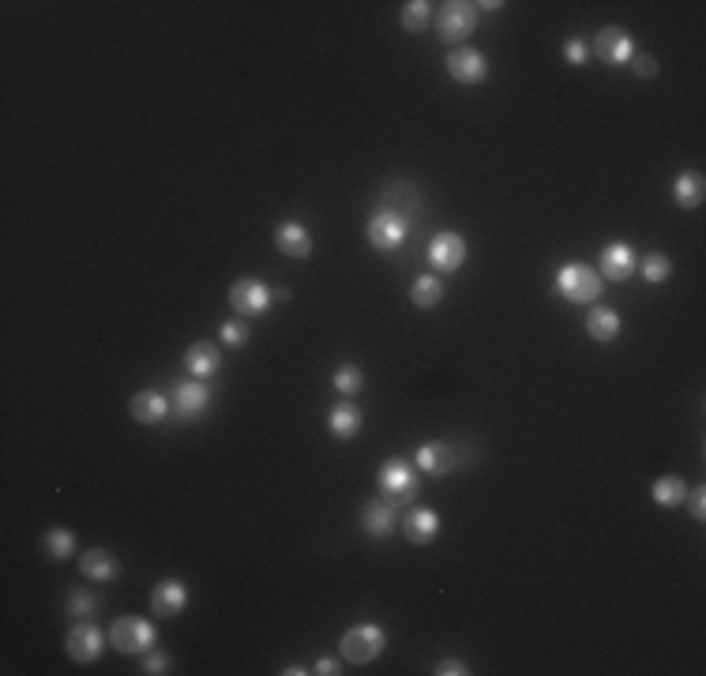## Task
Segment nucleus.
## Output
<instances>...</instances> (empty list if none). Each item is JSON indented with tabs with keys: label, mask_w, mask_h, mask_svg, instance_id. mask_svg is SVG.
Listing matches in <instances>:
<instances>
[{
	"label": "nucleus",
	"mask_w": 706,
	"mask_h": 676,
	"mask_svg": "<svg viewBox=\"0 0 706 676\" xmlns=\"http://www.w3.org/2000/svg\"><path fill=\"white\" fill-rule=\"evenodd\" d=\"M587 334L594 338V343H612V338L620 334V316L612 309H594L587 316Z\"/></svg>",
	"instance_id": "24"
},
{
	"label": "nucleus",
	"mask_w": 706,
	"mask_h": 676,
	"mask_svg": "<svg viewBox=\"0 0 706 676\" xmlns=\"http://www.w3.org/2000/svg\"><path fill=\"white\" fill-rule=\"evenodd\" d=\"M691 515L706 518V493H702V488H695V493H691Z\"/></svg>",
	"instance_id": "37"
},
{
	"label": "nucleus",
	"mask_w": 706,
	"mask_h": 676,
	"mask_svg": "<svg viewBox=\"0 0 706 676\" xmlns=\"http://www.w3.org/2000/svg\"><path fill=\"white\" fill-rule=\"evenodd\" d=\"M403 530H406V538H410L414 545H428V541L436 538V530H440V515L428 511V507H414V511L403 518Z\"/></svg>",
	"instance_id": "17"
},
{
	"label": "nucleus",
	"mask_w": 706,
	"mask_h": 676,
	"mask_svg": "<svg viewBox=\"0 0 706 676\" xmlns=\"http://www.w3.org/2000/svg\"><path fill=\"white\" fill-rule=\"evenodd\" d=\"M128 410H132V417H136L139 425H159V421L169 414V398L159 394V391H136Z\"/></svg>",
	"instance_id": "16"
},
{
	"label": "nucleus",
	"mask_w": 706,
	"mask_h": 676,
	"mask_svg": "<svg viewBox=\"0 0 706 676\" xmlns=\"http://www.w3.org/2000/svg\"><path fill=\"white\" fill-rule=\"evenodd\" d=\"M470 669L463 665V661H455V658H444L440 665H436V676H466Z\"/></svg>",
	"instance_id": "35"
},
{
	"label": "nucleus",
	"mask_w": 706,
	"mask_h": 676,
	"mask_svg": "<svg viewBox=\"0 0 706 676\" xmlns=\"http://www.w3.org/2000/svg\"><path fill=\"white\" fill-rule=\"evenodd\" d=\"M650 497H654V504H661V507H680V504L688 500V485H684V477H677V474H665V477L654 481Z\"/></svg>",
	"instance_id": "23"
},
{
	"label": "nucleus",
	"mask_w": 706,
	"mask_h": 676,
	"mask_svg": "<svg viewBox=\"0 0 706 676\" xmlns=\"http://www.w3.org/2000/svg\"><path fill=\"white\" fill-rule=\"evenodd\" d=\"M594 56L601 65H628L635 56V42L624 26H601L594 35Z\"/></svg>",
	"instance_id": "5"
},
{
	"label": "nucleus",
	"mask_w": 706,
	"mask_h": 676,
	"mask_svg": "<svg viewBox=\"0 0 706 676\" xmlns=\"http://www.w3.org/2000/svg\"><path fill=\"white\" fill-rule=\"evenodd\" d=\"M410 226L403 214H394V210H376L373 219H368V244L380 252H394V249H403V241H406Z\"/></svg>",
	"instance_id": "4"
},
{
	"label": "nucleus",
	"mask_w": 706,
	"mask_h": 676,
	"mask_svg": "<svg viewBox=\"0 0 706 676\" xmlns=\"http://www.w3.org/2000/svg\"><path fill=\"white\" fill-rule=\"evenodd\" d=\"M361 518H364V530L373 534V538H387L391 527H394V507L373 500V504H364V515Z\"/></svg>",
	"instance_id": "26"
},
{
	"label": "nucleus",
	"mask_w": 706,
	"mask_h": 676,
	"mask_svg": "<svg viewBox=\"0 0 706 676\" xmlns=\"http://www.w3.org/2000/svg\"><path fill=\"white\" fill-rule=\"evenodd\" d=\"M222 343H226V346H233V350H237V346H244V343H249V327H244V323H233V320H230V323H222Z\"/></svg>",
	"instance_id": "32"
},
{
	"label": "nucleus",
	"mask_w": 706,
	"mask_h": 676,
	"mask_svg": "<svg viewBox=\"0 0 706 676\" xmlns=\"http://www.w3.org/2000/svg\"><path fill=\"white\" fill-rule=\"evenodd\" d=\"M230 304L240 312V316H260L267 312V304H271V290L256 279H240L230 286Z\"/></svg>",
	"instance_id": "10"
},
{
	"label": "nucleus",
	"mask_w": 706,
	"mask_h": 676,
	"mask_svg": "<svg viewBox=\"0 0 706 676\" xmlns=\"http://www.w3.org/2000/svg\"><path fill=\"white\" fill-rule=\"evenodd\" d=\"M557 290H560L568 301H575V304H590V301L601 297L605 279H601V274H598L590 263H564V267L557 271Z\"/></svg>",
	"instance_id": "1"
},
{
	"label": "nucleus",
	"mask_w": 706,
	"mask_h": 676,
	"mask_svg": "<svg viewBox=\"0 0 706 676\" xmlns=\"http://www.w3.org/2000/svg\"><path fill=\"white\" fill-rule=\"evenodd\" d=\"M642 274H647V282H665L672 274V260L661 256V252H650L647 260H642Z\"/></svg>",
	"instance_id": "30"
},
{
	"label": "nucleus",
	"mask_w": 706,
	"mask_h": 676,
	"mask_svg": "<svg viewBox=\"0 0 706 676\" xmlns=\"http://www.w3.org/2000/svg\"><path fill=\"white\" fill-rule=\"evenodd\" d=\"M447 72H451V79H455V83L474 87V83H485L488 65H485V56H481L477 49L458 46V49H451V53H447Z\"/></svg>",
	"instance_id": "8"
},
{
	"label": "nucleus",
	"mask_w": 706,
	"mask_h": 676,
	"mask_svg": "<svg viewBox=\"0 0 706 676\" xmlns=\"http://www.w3.org/2000/svg\"><path fill=\"white\" fill-rule=\"evenodd\" d=\"M339 647H343V658H346V661L368 665V661H376V658L384 654L387 635H384V628H376V624H353V628L343 631Z\"/></svg>",
	"instance_id": "2"
},
{
	"label": "nucleus",
	"mask_w": 706,
	"mask_h": 676,
	"mask_svg": "<svg viewBox=\"0 0 706 676\" xmlns=\"http://www.w3.org/2000/svg\"><path fill=\"white\" fill-rule=\"evenodd\" d=\"M68 605H72V617H87V612H95V609H90V605H95V598L83 594V590H72Z\"/></svg>",
	"instance_id": "34"
},
{
	"label": "nucleus",
	"mask_w": 706,
	"mask_h": 676,
	"mask_svg": "<svg viewBox=\"0 0 706 676\" xmlns=\"http://www.w3.org/2000/svg\"><path fill=\"white\" fill-rule=\"evenodd\" d=\"M631 271H635V249L631 244H609V249L601 252V263H598V274L609 282H628L631 279Z\"/></svg>",
	"instance_id": "11"
},
{
	"label": "nucleus",
	"mask_w": 706,
	"mask_h": 676,
	"mask_svg": "<svg viewBox=\"0 0 706 676\" xmlns=\"http://www.w3.org/2000/svg\"><path fill=\"white\" fill-rule=\"evenodd\" d=\"M702 196H706V180H702V173H699V169H688V173H680L677 180H672V200H677L684 210L699 207V203H702Z\"/></svg>",
	"instance_id": "22"
},
{
	"label": "nucleus",
	"mask_w": 706,
	"mask_h": 676,
	"mask_svg": "<svg viewBox=\"0 0 706 676\" xmlns=\"http://www.w3.org/2000/svg\"><path fill=\"white\" fill-rule=\"evenodd\" d=\"M474 26H477V8L466 5V0H451V5H444L440 23H436V30H440L444 42H463V38H470Z\"/></svg>",
	"instance_id": "6"
},
{
	"label": "nucleus",
	"mask_w": 706,
	"mask_h": 676,
	"mask_svg": "<svg viewBox=\"0 0 706 676\" xmlns=\"http://www.w3.org/2000/svg\"><path fill=\"white\" fill-rule=\"evenodd\" d=\"M564 56H568V65H587V56H590V49H587V42L582 38H571L568 46H564Z\"/></svg>",
	"instance_id": "33"
},
{
	"label": "nucleus",
	"mask_w": 706,
	"mask_h": 676,
	"mask_svg": "<svg viewBox=\"0 0 706 676\" xmlns=\"http://www.w3.org/2000/svg\"><path fill=\"white\" fill-rule=\"evenodd\" d=\"M184 364H189V373L200 376V380L214 376V373H219V364H222L219 346H210V343H192L189 353H184Z\"/></svg>",
	"instance_id": "18"
},
{
	"label": "nucleus",
	"mask_w": 706,
	"mask_h": 676,
	"mask_svg": "<svg viewBox=\"0 0 706 676\" xmlns=\"http://www.w3.org/2000/svg\"><path fill=\"white\" fill-rule=\"evenodd\" d=\"M428 260H433L436 271L451 274V271L463 267V260H466V241L458 233H451V230H444V233H436L433 241H428Z\"/></svg>",
	"instance_id": "7"
},
{
	"label": "nucleus",
	"mask_w": 706,
	"mask_h": 676,
	"mask_svg": "<svg viewBox=\"0 0 706 676\" xmlns=\"http://www.w3.org/2000/svg\"><path fill=\"white\" fill-rule=\"evenodd\" d=\"M109 642L120 654H147L155 647V628H150L143 617H117L109 628Z\"/></svg>",
	"instance_id": "3"
},
{
	"label": "nucleus",
	"mask_w": 706,
	"mask_h": 676,
	"mask_svg": "<svg viewBox=\"0 0 706 676\" xmlns=\"http://www.w3.org/2000/svg\"><path fill=\"white\" fill-rule=\"evenodd\" d=\"M380 488L394 500H406V497L417 493V477H414L406 458H391V463L380 470Z\"/></svg>",
	"instance_id": "12"
},
{
	"label": "nucleus",
	"mask_w": 706,
	"mask_h": 676,
	"mask_svg": "<svg viewBox=\"0 0 706 676\" xmlns=\"http://www.w3.org/2000/svg\"><path fill=\"white\" fill-rule=\"evenodd\" d=\"M207 403H210V391H207L203 384H196V380L173 387V410H177V417H184V421L200 417V414L207 410Z\"/></svg>",
	"instance_id": "15"
},
{
	"label": "nucleus",
	"mask_w": 706,
	"mask_h": 676,
	"mask_svg": "<svg viewBox=\"0 0 706 676\" xmlns=\"http://www.w3.org/2000/svg\"><path fill=\"white\" fill-rule=\"evenodd\" d=\"M361 384H364V373L357 364H343L339 373H334V391H339L343 398H353L361 391Z\"/></svg>",
	"instance_id": "28"
},
{
	"label": "nucleus",
	"mask_w": 706,
	"mask_h": 676,
	"mask_svg": "<svg viewBox=\"0 0 706 676\" xmlns=\"http://www.w3.org/2000/svg\"><path fill=\"white\" fill-rule=\"evenodd\" d=\"M455 451L447 447V444H440V440H428V444H421L417 447V466L425 470V474H447L451 466H455V458H451Z\"/></svg>",
	"instance_id": "20"
},
{
	"label": "nucleus",
	"mask_w": 706,
	"mask_h": 676,
	"mask_svg": "<svg viewBox=\"0 0 706 676\" xmlns=\"http://www.w3.org/2000/svg\"><path fill=\"white\" fill-rule=\"evenodd\" d=\"M628 65L635 68V76H639V79H654V76H658V60H654L650 53H635V56L628 60Z\"/></svg>",
	"instance_id": "31"
},
{
	"label": "nucleus",
	"mask_w": 706,
	"mask_h": 676,
	"mask_svg": "<svg viewBox=\"0 0 706 676\" xmlns=\"http://www.w3.org/2000/svg\"><path fill=\"white\" fill-rule=\"evenodd\" d=\"M189 605V590H184V582L177 579H162L155 590H150V609L159 612V617H177Z\"/></svg>",
	"instance_id": "14"
},
{
	"label": "nucleus",
	"mask_w": 706,
	"mask_h": 676,
	"mask_svg": "<svg viewBox=\"0 0 706 676\" xmlns=\"http://www.w3.org/2000/svg\"><path fill=\"white\" fill-rule=\"evenodd\" d=\"M72 548H76V534L72 530H49L46 534V557L49 560H68L72 557Z\"/></svg>",
	"instance_id": "27"
},
{
	"label": "nucleus",
	"mask_w": 706,
	"mask_h": 676,
	"mask_svg": "<svg viewBox=\"0 0 706 676\" xmlns=\"http://www.w3.org/2000/svg\"><path fill=\"white\" fill-rule=\"evenodd\" d=\"M79 571H83L87 579L109 582V579H117L120 564H117L113 552H106V548H87V552H83V560H79Z\"/></svg>",
	"instance_id": "19"
},
{
	"label": "nucleus",
	"mask_w": 706,
	"mask_h": 676,
	"mask_svg": "<svg viewBox=\"0 0 706 676\" xmlns=\"http://www.w3.org/2000/svg\"><path fill=\"white\" fill-rule=\"evenodd\" d=\"M410 301L417 304V309H436V304L444 301V282L433 279V274H421V279H414V286H410Z\"/></svg>",
	"instance_id": "25"
},
{
	"label": "nucleus",
	"mask_w": 706,
	"mask_h": 676,
	"mask_svg": "<svg viewBox=\"0 0 706 676\" xmlns=\"http://www.w3.org/2000/svg\"><path fill=\"white\" fill-rule=\"evenodd\" d=\"M316 672H320V676H339L343 669H339V661H334V658H320V661H316Z\"/></svg>",
	"instance_id": "38"
},
{
	"label": "nucleus",
	"mask_w": 706,
	"mask_h": 676,
	"mask_svg": "<svg viewBox=\"0 0 706 676\" xmlns=\"http://www.w3.org/2000/svg\"><path fill=\"white\" fill-rule=\"evenodd\" d=\"M169 669V658L166 654H150L147 661H143V672H150V676H162Z\"/></svg>",
	"instance_id": "36"
},
{
	"label": "nucleus",
	"mask_w": 706,
	"mask_h": 676,
	"mask_svg": "<svg viewBox=\"0 0 706 676\" xmlns=\"http://www.w3.org/2000/svg\"><path fill=\"white\" fill-rule=\"evenodd\" d=\"M428 26V5L425 0H410V5H403V30H410V35H417V30Z\"/></svg>",
	"instance_id": "29"
},
{
	"label": "nucleus",
	"mask_w": 706,
	"mask_h": 676,
	"mask_svg": "<svg viewBox=\"0 0 706 676\" xmlns=\"http://www.w3.org/2000/svg\"><path fill=\"white\" fill-rule=\"evenodd\" d=\"M327 425H331V433L339 436V440H353V436L361 433V410L343 398V403H334V406H331Z\"/></svg>",
	"instance_id": "21"
},
{
	"label": "nucleus",
	"mask_w": 706,
	"mask_h": 676,
	"mask_svg": "<svg viewBox=\"0 0 706 676\" xmlns=\"http://www.w3.org/2000/svg\"><path fill=\"white\" fill-rule=\"evenodd\" d=\"M274 244H279L282 256H293V260H309L312 256V233L304 230L301 222H282L274 230Z\"/></svg>",
	"instance_id": "13"
},
{
	"label": "nucleus",
	"mask_w": 706,
	"mask_h": 676,
	"mask_svg": "<svg viewBox=\"0 0 706 676\" xmlns=\"http://www.w3.org/2000/svg\"><path fill=\"white\" fill-rule=\"evenodd\" d=\"M102 647H106V639H102V631H98L95 624H76V628L68 631V639H65L68 658H72V661H79V665L98 661Z\"/></svg>",
	"instance_id": "9"
}]
</instances>
